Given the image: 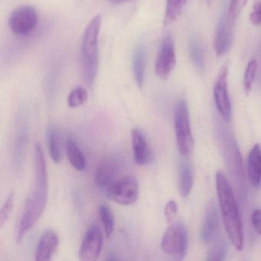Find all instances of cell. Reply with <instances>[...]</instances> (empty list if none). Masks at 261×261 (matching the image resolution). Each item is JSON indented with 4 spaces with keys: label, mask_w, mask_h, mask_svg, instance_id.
<instances>
[{
    "label": "cell",
    "mask_w": 261,
    "mask_h": 261,
    "mask_svg": "<svg viewBox=\"0 0 261 261\" xmlns=\"http://www.w3.org/2000/svg\"><path fill=\"white\" fill-rule=\"evenodd\" d=\"M120 170V162L117 159H109L103 162L96 169L94 182L97 187H108Z\"/></svg>",
    "instance_id": "4fadbf2b"
},
{
    "label": "cell",
    "mask_w": 261,
    "mask_h": 261,
    "mask_svg": "<svg viewBox=\"0 0 261 261\" xmlns=\"http://www.w3.org/2000/svg\"><path fill=\"white\" fill-rule=\"evenodd\" d=\"M225 247L223 244H219L215 246L209 252L207 260H222L225 256Z\"/></svg>",
    "instance_id": "83f0119b"
},
{
    "label": "cell",
    "mask_w": 261,
    "mask_h": 261,
    "mask_svg": "<svg viewBox=\"0 0 261 261\" xmlns=\"http://www.w3.org/2000/svg\"><path fill=\"white\" fill-rule=\"evenodd\" d=\"M251 221L256 231L261 235V209L253 211L251 215Z\"/></svg>",
    "instance_id": "4dcf8cb0"
},
{
    "label": "cell",
    "mask_w": 261,
    "mask_h": 261,
    "mask_svg": "<svg viewBox=\"0 0 261 261\" xmlns=\"http://www.w3.org/2000/svg\"><path fill=\"white\" fill-rule=\"evenodd\" d=\"M133 70L137 85L142 88L144 83L146 71V51L143 45L136 48L133 56Z\"/></svg>",
    "instance_id": "ac0fdd59"
},
{
    "label": "cell",
    "mask_w": 261,
    "mask_h": 261,
    "mask_svg": "<svg viewBox=\"0 0 261 261\" xmlns=\"http://www.w3.org/2000/svg\"><path fill=\"white\" fill-rule=\"evenodd\" d=\"M131 138L136 163L140 166L147 164L151 158L150 151L143 133L140 129L134 128L131 131Z\"/></svg>",
    "instance_id": "9a60e30c"
},
{
    "label": "cell",
    "mask_w": 261,
    "mask_h": 261,
    "mask_svg": "<svg viewBox=\"0 0 261 261\" xmlns=\"http://www.w3.org/2000/svg\"><path fill=\"white\" fill-rule=\"evenodd\" d=\"M98 212L100 221L105 229V234L107 238H110L114 233V226H115L114 215L109 206L106 204H101L99 206Z\"/></svg>",
    "instance_id": "603a6c76"
},
{
    "label": "cell",
    "mask_w": 261,
    "mask_h": 261,
    "mask_svg": "<svg viewBox=\"0 0 261 261\" xmlns=\"http://www.w3.org/2000/svg\"><path fill=\"white\" fill-rule=\"evenodd\" d=\"M66 152L70 163L76 170L82 171L85 169L86 161L85 156L71 136H69L67 139Z\"/></svg>",
    "instance_id": "d6986e66"
},
{
    "label": "cell",
    "mask_w": 261,
    "mask_h": 261,
    "mask_svg": "<svg viewBox=\"0 0 261 261\" xmlns=\"http://www.w3.org/2000/svg\"><path fill=\"white\" fill-rule=\"evenodd\" d=\"M178 212V205L177 203L173 200H171L166 204L164 209L165 217L168 222L170 223L173 221Z\"/></svg>",
    "instance_id": "f546056e"
},
{
    "label": "cell",
    "mask_w": 261,
    "mask_h": 261,
    "mask_svg": "<svg viewBox=\"0 0 261 261\" xmlns=\"http://www.w3.org/2000/svg\"><path fill=\"white\" fill-rule=\"evenodd\" d=\"M189 53H190L191 59L195 66L198 70L203 71L205 65L204 60V48L200 41L195 38H192L189 43Z\"/></svg>",
    "instance_id": "7402d4cb"
},
{
    "label": "cell",
    "mask_w": 261,
    "mask_h": 261,
    "mask_svg": "<svg viewBox=\"0 0 261 261\" xmlns=\"http://www.w3.org/2000/svg\"><path fill=\"white\" fill-rule=\"evenodd\" d=\"M175 65L176 54L173 36L170 33H168L162 41L155 60V74L160 79L166 80L173 71Z\"/></svg>",
    "instance_id": "52a82bcc"
},
{
    "label": "cell",
    "mask_w": 261,
    "mask_h": 261,
    "mask_svg": "<svg viewBox=\"0 0 261 261\" xmlns=\"http://www.w3.org/2000/svg\"><path fill=\"white\" fill-rule=\"evenodd\" d=\"M102 18L97 15L90 21L82 43V68L84 80L91 87L95 82L99 66L98 37Z\"/></svg>",
    "instance_id": "3957f363"
},
{
    "label": "cell",
    "mask_w": 261,
    "mask_h": 261,
    "mask_svg": "<svg viewBox=\"0 0 261 261\" xmlns=\"http://www.w3.org/2000/svg\"><path fill=\"white\" fill-rule=\"evenodd\" d=\"M15 194L10 193L0 211V227H3L12 215L14 207Z\"/></svg>",
    "instance_id": "484cf974"
},
{
    "label": "cell",
    "mask_w": 261,
    "mask_h": 261,
    "mask_svg": "<svg viewBox=\"0 0 261 261\" xmlns=\"http://www.w3.org/2000/svg\"><path fill=\"white\" fill-rule=\"evenodd\" d=\"M174 126L178 151L183 156H188L193 149L194 140L191 129L189 108L185 100H179L175 106Z\"/></svg>",
    "instance_id": "277c9868"
},
{
    "label": "cell",
    "mask_w": 261,
    "mask_h": 261,
    "mask_svg": "<svg viewBox=\"0 0 261 261\" xmlns=\"http://www.w3.org/2000/svg\"><path fill=\"white\" fill-rule=\"evenodd\" d=\"M103 244V233L95 224H91L84 237L79 257L82 261H95L98 259Z\"/></svg>",
    "instance_id": "30bf717a"
},
{
    "label": "cell",
    "mask_w": 261,
    "mask_h": 261,
    "mask_svg": "<svg viewBox=\"0 0 261 261\" xmlns=\"http://www.w3.org/2000/svg\"><path fill=\"white\" fill-rule=\"evenodd\" d=\"M37 23V11L32 6H22L16 9L12 13L9 21L10 30L19 36L30 34Z\"/></svg>",
    "instance_id": "ba28073f"
},
{
    "label": "cell",
    "mask_w": 261,
    "mask_h": 261,
    "mask_svg": "<svg viewBox=\"0 0 261 261\" xmlns=\"http://www.w3.org/2000/svg\"><path fill=\"white\" fill-rule=\"evenodd\" d=\"M193 184V175L190 166L186 163H182L180 166L178 189L180 195L182 197L189 196Z\"/></svg>",
    "instance_id": "44dd1931"
},
{
    "label": "cell",
    "mask_w": 261,
    "mask_h": 261,
    "mask_svg": "<svg viewBox=\"0 0 261 261\" xmlns=\"http://www.w3.org/2000/svg\"><path fill=\"white\" fill-rule=\"evenodd\" d=\"M235 23L227 13L220 19L214 39V48L218 56L227 54L234 38Z\"/></svg>",
    "instance_id": "8fae6325"
},
{
    "label": "cell",
    "mask_w": 261,
    "mask_h": 261,
    "mask_svg": "<svg viewBox=\"0 0 261 261\" xmlns=\"http://www.w3.org/2000/svg\"><path fill=\"white\" fill-rule=\"evenodd\" d=\"M88 91L82 87L74 88L70 93L68 98V106L71 108H79L88 100Z\"/></svg>",
    "instance_id": "d4e9b609"
},
{
    "label": "cell",
    "mask_w": 261,
    "mask_h": 261,
    "mask_svg": "<svg viewBox=\"0 0 261 261\" xmlns=\"http://www.w3.org/2000/svg\"><path fill=\"white\" fill-rule=\"evenodd\" d=\"M138 195L139 183L134 175H126L119 178L106 188V196L122 205L134 204Z\"/></svg>",
    "instance_id": "5b68a950"
},
{
    "label": "cell",
    "mask_w": 261,
    "mask_h": 261,
    "mask_svg": "<svg viewBox=\"0 0 261 261\" xmlns=\"http://www.w3.org/2000/svg\"><path fill=\"white\" fill-rule=\"evenodd\" d=\"M257 71V62L255 59H251L247 64L243 79V87L244 91L247 95L250 94L253 88V83L256 79Z\"/></svg>",
    "instance_id": "cb8c5ba5"
},
{
    "label": "cell",
    "mask_w": 261,
    "mask_h": 261,
    "mask_svg": "<svg viewBox=\"0 0 261 261\" xmlns=\"http://www.w3.org/2000/svg\"><path fill=\"white\" fill-rule=\"evenodd\" d=\"M59 244V237L53 230H47L39 239L36 250V261H49L53 259Z\"/></svg>",
    "instance_id": "7c38bea8"
},
{
    "label": "cell",
    "mask_w": 261,
    "mask_h": 261,
    "mask_svg": "<svg viewBox=\"0 0 261 261\" xmlns=\"http://www.w3.org/2000/svg\"><path fill=\"white\" fill-rule=\"evenodd\" d=\"M111 4L114 5H120V4H124V3L129 2L131 0H108Z\"/></svg>",
    "instance_id": "1f68e13d"
},
{
    "label": "cell",
    "mask_w": 261,
    "mask_h": 261,
    "mask_svg": "<svg viewBox=\"0 0 261 261\" xmlns=\"http://www.w3.org/2000/svg\"><path fill=\"white\" fill-rule=\"evenodd\" d=\"M48 149L53 161L59 163L63 156L62 151V138L60 131L54 125H50L47 129Z\"/></svg>",
    "instance_id": "e0dca14e"
},
{
    "label": "cell",
    "mask_w": 261,
    "mask_h": 261,
    "mask_svg": "<svg viewBox=\"0 0 261 261\" xmlns=\"http://www.w3.org/2000/svg\"><path fill=\"white\" fill-rule=\"evenodd\" d=\"M247 2H248V0H230V4L227 14L232 19L237 21L241 12L243 11L244 7L247 5Z\"/></svg>",
    "instance_id": "4316f807"
},
{
    "label": "cell",
    "mask_w": 261,
    "mask_h": 261,
    "mask_svg": "<svg viewBox=\"0 0 261 261\" xmlns=\"http://www.w3.org/2000/svg\"><path fill=\"white\" fill-rule=\"evenodd\" d=\"M35 181L33 192L27 199L25 210L18 228L17 241L20 242L44 213L48 199V174L42 146L34 147Z\"/></svg>",
    "instance_id": "6da1fadb"
},
{
    "label": "cell",
    "mask_w": 261,
    "mask_h": 261,
    "mask_svg": "<svg viewBox=\"0 0 261 261\" xmlns=\"http://www.w3.org/2000/svg\"><path fill=\"white\" fill-rule=\"evenodd\" d=\"M218 228V214L215 204L211 202L206 209L201 227V238L203 242L209 244L216 236Z\"/></svg>",
    "instance_id": "5bb4252c"
},
{
    "label": "cell",
    "mask_w": 261,
    "mask_h": 261,
    "mask_svg": "<svg viewBox=\"0 0 261 261\" xmlns=\"http://www.w3.org/2000/svg\"><path fill=\"white\" fill-rule=\"evenodd\" d=\"M228 67L224 64L215 79L213 92L215 105L221 117L228 120L231 117L232 108L228 94Z\"/></svg>",
    "instance_id": "9c48e42d"
},
{
    "label": "cell",
    "mask_w": 261,
    "mask_h": 261,
    "mask_svg": "<svg viewBox=\"0 0 261 261\" xmlns=\"http://www.w3.org/2000/svg\"><path fill=\"white\" fill-rule=\"evenodd\" d=\"M215 178L218 203L226 233L234 248L242 250L244 247L242 221L234 194L227 177L222 172H217Z\"/></svg>",
    "instance_id": "7a4b0ae2"
},
{
    "label": "cell",
    "mask_w": 261,
    "mask_h": 261,
    "mask_svg": "<svg viewBox=\"0 0 261 261\" xmlns=\"http://www.w3.org/2000/svg\"><path fill=\"white\" fill-rule=\"evenodd\" d=\"M247 174L250 184L257 187L261 180V148L255 144L249 152L247 159Z\"/></svg>",
    "instance_id": "2e32d148"
},
{
    "label": "cell",
    "mask_w": 261,
    "mask_h": 261,
    "mask_svg": "<svg viewBox=\"0 0 261 261\" xmlns=\"http://www.w3.org/2000/svg\"><path fill=\"white\" fill-rule=\"evenodd\" d=\"M187 246L188 232L186 226L181 222L170 224L162 238V250L166 254L181 257L186 254Z\"/></svg>",
    "instance_id": "8992f818"
},
{
    "label": "cell",
    "mask_w": 261,
    "mask_h": 261,
    "mask_svg": "<svg viewBox=\"0 0 261 261\" xmlns=\"http://www.w3.org/2000/svg\"><path fill=\"white\" fill-rule=\"evenodd\" d=\"M250 22L256 27L261 25V1H257L253 6L251 12H250Z\"/></svg>",
    "instance_id": "f1b7e54d"
},
{
    "label": "cell",
    "mask_w": 261,
    "mask_h": 261,
    "mask_svg": "<svg viewBox=\"0 0 261 261\" xmlns=\"http://www.w3.org/2000/svg\"><path fill=\"white\" fill-rule=\"evenodd\" d=\"M186 3L187 0H166L165 25H170L180 17L186 7Z\"/></svg>",
    "instance_id": "ffe728a7"
}]
</instances>
